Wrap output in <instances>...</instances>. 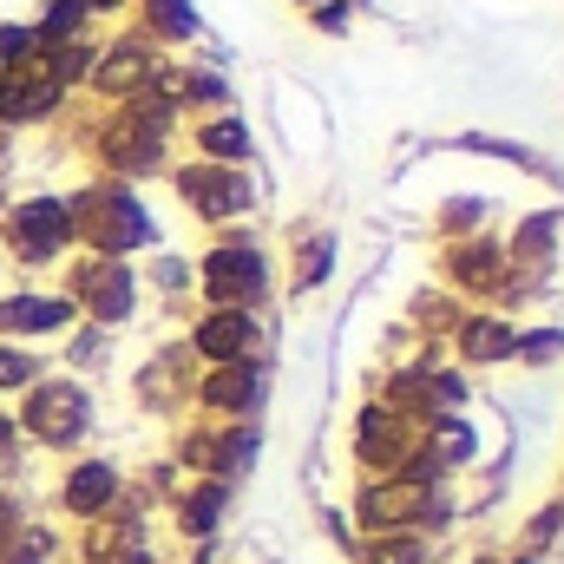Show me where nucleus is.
I'll return each instance as SVG.
<instances>
[{
    "mask_svg": "<svg viewBox=\"0 0 564 564\" xmlns=\"http://www.w3.org/2000/svg\"><path fill=\"white\" fill-rule=\"evenodd\" d=\"M164 79V59H158V46L151 40H119V46H106L99 59H93V86L112 99V106H126V99H139L144 86H158Z\"/></svg>",
    "mask_w": 564,
    "mask_h": 564,
    "instance_id": "obj_10",
    "label": "nucleus"
},
{
    "mask_svg": "<svg viewBox=\"0 0 564 564\" xmlns=\"http://www.w3.org/2000/svg\"><path fill=\"white\" fill-rule=\"evenodd\" d=\"M171 99L177 112L210 119V112H230V79L217 66H171Z\"/></svg>",
    "mask_w": 564,
    "mask_h": 564,
    "instance_id": "obj_15",
    "label": "nucleus"
},
{
    "mask_svg": "<svg viewBox=\"0 0 564 564\" xmlns=\"http://www.w3.org/2000/svg\"><path fill=\"white\" fill-rule=\"evenodd\" d=\"M112 492H119V466H106V459H86V466H73V473H66V506H73L79 519L106 512V506H112Z\"/></svg>",
    "mask_w": 564,
    "mask_h": 564,
    "instance_id": "obj_17",
    "label": "nucleus"
},
{
    "mask_svg": "<svg viewBox=\"0 0 564 564\" xmlns=\"http://www.w3.org/2000/svg\"><path fill=\"white\" fill-rule=\"evenodd\" d=\"M126 0H86V13H119Z\"/></svg>",
    "mask_w": 564,
    "mask_h": 564,
    "instance_id": "obj_30",
    "label": "nucleus"
},
{
    "mask_svg": "<svg viewBox=\"0 0 564 564\" xmlns=\"http://www.w3.org/2000/svg\"><path fill=\"white\" fill-rule=\"evenodd\" d=\"M328 263H335V230H308L295 243V289H315L328 276Z\"/></svg>",
    "mask_w": 564,
    "mask_h": 564,
    "instance_id": "obj_22",
    "label": "nucleus"
},
{
    "mask_svg": "<svg viewBox=\"0 0 564 564\" xmlns=\"http://www.w3.org/2000/svg\"><path fill=\"white\" fill-rule=\"evenodd\" d=\"M20 426L40 440V446H73L86 426H93V394L73 381V375H59V381H33L26 388V408H20Z\"/></svg>",
    "mask_w": 564,
    "mask_h": 564,
    "instance_id": "obj_6",
    "label": "nucleus"
},
{
    "mask_svg": "<svg viewBox=\"0 0 564 564\" xmlns=\"http://www.w3.org/2000/svg\"><path fill=\"white\" fill-rule=\"evenodd\" d=\"M139 13H144V40L151 46H177V40L204 33V20H197L191 0H139Z\"/></svg>",
    "mask_w": 564,
    "mask_h": 564,
    "instance_id": "obj_18",
    "label": "nucleus"
},
{
    "mask_svg": "<svg viewBox=\"0 0 564 564\" xmlns=\"http://www.w3.org/2000/svg\"><path fill=\"white\" fill-rule=\"evenodd\" d=\"M40 355L26 348V341H0V394H13V388H33L40 381Z\"/></svg>",
    "mask_w": 564,
    "mask_h": 564,
    "instance_id": "obj_23",
    "label": "nucleus"
},
{
    "mask_svg": "<svg viewBox=\"0 0 564 564\" xmlns=\"http://www.w3.org/2000/svg\"><path fill=\"white\" fill-rule=\"evenodd\" d=\"M79 308L66 295H40V289H13L0 295V341H20V335H59Z\"/></svg>",
    "mask_w": 564,
    "mask_h": 564,
    "instance_id": "obj_12",
    "label": "nucleus"
},
{
    "mask_svg": "<svg viewBox=\"0 0 564 564\" xmlns=\"http://www.w3.org/2000/svg\"><path fill=\"white\" fill-rule=\"evenodd\" d=\"M263 394H270V368H263V355H250V361H224V368H204V388H197V401H204L210 414H224V421H250V414L263 408Z\"/></svg>",
    "mask_w": 564,
    "mask_h": 564,
    "instance_id": "obj_9",
    "label": "nucleus"
},
{
    "mask_svg": "<svg viewBox=\"0 0 564 564\" xmlns=\"http://www.w3.org/2000/svg\"><path fill=\"white\" fill-rule=\"evenodd\" d=\"M361 564H426V545L421 539H408V532H381L375 552H368Z\"/></svg>",
    "mask_w": 564,
    "mask_h": 564,
    "instance_id": "obj_26",
    "label": "nucleus"
},
{
    "mask_svg": "<svg viewBox=\"0 0 564 564\" xmlns=\"http://www.w3.org/2000/svg\"><path fill=\"white\" fill-rule=\"evenodd\" d=\"M224 506H230V486H224V479H204L197 492H184V499H177V525H184L191 539H204V532H217Z\"/></svg>",
    "mask_w": 564,
    "mask_h": 564,
    "instance_id": "obj_19",
    "label": "nucleus"
},
{
    "mask_svg": "<svg viewBox=\"0 0 564 564\" xmlns=\"http://www.w3.org/2000/svg\"><path fill=\"white\" fill-rule=\"evenodd\" d=\"M191 144H197L204 164H237V171H250V158H257L250 126H243L237 112H210V119H197V126H191Z\"/></svg>",
    "mask_w": 564,
    "mask_h": 564,
    "instance_id": "obj_14",
    "label": "nucleus"
},
{
    "mask_svg": "<svg viewBox=\"0 0 564 564\" xmlns=\"http://www.w3.org/2000/svg\"><path fill=\"white\" fill-rule=\"evenodd\" d=\"M0 243H7V257H13V263H26V270L59 263V257L73 250V217H66V197H53V191L20 197V204L0 217Z\"/></svg>",
    "mask_w": 564,
    "mask_h": 564,
    "instance_id": "obj_4",
    "label": "nucleus"
},
{
    "mask_svg": "<svg viewBox=\"0 0 564 564\" xmlns=\"http://www.w3.org/2000/svg\"><path fill=\"white\" fill-rule=\"evenodd\" d=\"M257 348H263V322H257V308H204L197 328H191V355H204L210 368H224V361H250Z\"/></svg>",
    "mask_w": 564,
    "mask_h": 564,
    "instance_id": "obj_8",
    "label": "nucleus"
},
{
    "mask_svg": "<svg viewBox=\"0 0 564 564\" xmlns=\"http://www.w3.org/2000/svg\"><path fill=\"white\" fill-rule=\"evenodd\" d=\"M93 151H99V164L126 184V177H144V171H164L171 132H164V126H151V119H139L132 106H112V119L99 126Z\"/></svg>",
    "mask_w": 564,
    "mask_h": 564,
    "instance_id": "obj_7",
    "label": "nucleus"
},
{
    "mask_svg": "<svg viewBox=\"0 0 564 564\" xmlns=\"http://www.w3.org/2000/svg\"><path fill=\"white\" fill-rule=\"evenodd\" d=\"M66 302L79 315H93V328H119L139 308V270L119 257H79L66 270Z\"/></svg>",
    "mask_w": 564,
    "mask_h": 564,
    "instance_id": "obj_5",
    "label": "nucleus"
},
{
    "mask_svg": "<svg viewBox=\"0 0 564 564\" xmlns=\"http://www.w3.org/2000/svg\"><path fill=\"white\" fill-rule=\"evenodd\" d=\"M0 158H7V126H0Z\"/></svg>",
    "mask_w": 564,
    "mask_h": 564,
    "instance_id": "obj_31",
    "label": "nucleus"
},
{
    "mask_svg": "<svg viewBox=\"0 0 564 564\" xmlns=\"http://www.w3.org/2000/svg\"><path fill=\"white\" fill-rule=\"evenodd\" d=\"M86 26H93L86 0H46V7H40V20H33L40 46H59V40H86Z\"/></svg>",
    "mask_w": 564,
    "mask_h": 564,
    "instance_id": "obj_20",
    "label": "nucleus"
},
{
    "mask_svg": "<svg viewBox=\"0 0 564 564\" xmlns=\"http://www.w3.org/2000/svg\"><path fill=\"white\" fill-rule=\"evenodd\" d=\"M453 348H459L473 368H492V361H512V355H519V328H512V315H499V308H473V315L453 322Z\"/></svg>",
    "mask_w": 564,
    "mask_h": 564,
    "instance_id": "obj_11",
    "label": "nucleus"
},
{
    "mask_svg": "<svg viewBox=\"0 0 564 564\" xmlns=\"http://www.w3.org/2000/svg\"><path fill=\"white\" fill-rule=\"evenodd\" d=\"M66 217H73V243H86V257H119L132 263V250L158 243V217L144 210V197L119 177H99L86 191L66 197Z\"/></svg>",
    "mask_w": 564,
    "mask_h": 564,
    "instance_id": "obj_1",
    "label": "nucleus"
},
{
    "mask_svg": "<svg viewBox=\"0 0 564 564\" xmlns=\"http://www.w3.org/2000/svg\"><path fill=\"white\" fill-rule=\"evenodd\" d=\"M506 243L499 237H459V243H446V276L453 289H466V295H492L499 282H506Z\"/></svg>",
    "mask_w": 564,
    "mask_h": 564,
    "instance_id": "obj_13",
    "label": "nucleus"
},
{
    "mask_svg": "<svg viewBox=\"0 0 564 564\" xmlns=\"http://www.w3.org/2000/svg\"><path fill=\"white\" fill-rule=\"evenodd\" d=\"M525 564H539V558H525Z\"/></svg>",
    "mask_w": 564,
    "mask_h": 564,
    "instance_id": "obj_33",
    "label": "nucleus"
},
{
    "mask_svg": "<svg viewBox=\"0 0 564 564\" xmlns=\"http://www.w3.org/2000/svg\"><path fill=\"white\" fill-rule=\"evenodd\" d=\"M558 355H564V328H519V355L512 361L539 368V361H558Z\"/></svg>",
    "mask_w": 564,
    "mask_h": 564,
    "instance_id": "obj_27",
    "label": "nucleus"
},
{
    "mask_svg": "<svg viewBox=\"0 0 564 564\" xmlns=\"http://www.w3.org/2000/svg\"><path fill=\"white\" fill-rule=\"evenodd\" d=\"M171 191H177V204H184L197 224H224V230L257 210V184H250V171H237V164H204V158H191V164L171 171Z\"/></svg>",
    "mask_w": 564,
    "mask_h": 564,
    "instance_id": "obj_3",
    "label": "nucleus"
},
{
    "mask_svg": "<svg viewBox=\"0 0 564 564\" xmlns=\"http://www.w3.org/2000/svg\"><path fill=\"white\" fill-rule=\"evenodd\" d=\"M33 59H40V33H33V20H7V26H0V79L26 73Z\"/></svg>",
    "mask_w": 564,
    "mask_h": 564,
    "instance_id": "obj_21",
    "label": "nucleus"
},
{
    "mask_svg": "<svg viewBox=\"0 0 564 564\" xmlns=\"http://www.w3.org/2000/svg\"><path fill=\"white\" fill-rule=\"evenodd\" d=\"M440 237L446 243H459V237H479V224H486V204L479 197H453V204H440Z\"/></svg>",
    "mask_w": 564,
    "mask_h": 564,
    "instance_id": "obj_24",
    "label": "nucleus"
},
{
    "mask_svg": "<svg viewBox=\"0 0 564 564\" xmlns=\"http://www.w3.org/2000/svg\"><path fill=\"white\" fill-rule=\"evenodd\" d=\"M197 289L210 295V308H263L270 302L276 270H270V250L257 243L250 224H230L217 237V250L197 263Z\"/></svg>",
    "mask_w": 564,
    "mask_h": 564,
    "instance_id": "obj_2",
    "label": "nucleus"
},
{
    "mask_svg": "<svg viewBox=\"0 0 564 564\" xmlns=\"http://www.w3.org/2000/svg\"><path fill=\"white\" fill-rule=\"evenodd\" d=\"M295 7H315V0H295Z\"/></svg>",
    "mask_w": 564,
    "mask_h": 564,
    "instance_id": "obj_32",
    "label": "nucleus"
},
{
    "mask_svg": "<svg viewBox=\"0 0 564 564\" xmlns=\"http://www.w3.org/2000/svg\"><path fill=\"white\" fill-rule=\"evenodd\" d=\"M466 151H486V158H506V164H519V171H545V158L539 151H525V144H512V139H486V132H466Z\"/></svg>",
    "mask_w": 564,
    "mask_h": 564,
    "instance_id": "obj_25",
    "label": "nucleus"
},
{
    "mask_svg": "<svg viewBox=\"0 0 564 564\" xmlns=\"http://www.w3.org/2000/svg\"><path fill=\"white\" fill-rule=\"evenodd\" d=\"M151 276H158L164 295H184V289H197V263H184V257H158V270H151Z\"/></svg>",
    "mask_w": 564,
    "mask_h": 564,
    "instance_id": "obj_28",
    "label": "nucleus"
},
{
    "mask_svg": "<svg viewBox=\"0 0 564 564\" xmlns=\"http://www.w3.org/2000/svg\"><path fill=\"white\" fill-rule=\"evenodd\" d=\"M308 26L315 33H348V0H315L308 7Z\"/></svg>",
    "mask_w": 564,
    "mask_h": 564,
    "instance_id": "obj_29",
    "label": "nucleus"
},
{
    "mask_svg": "<svg viewBox=\"0 0 564 564\" xmlns=\"http://www.w3.org/2000/svg\"><path fill=\"white\" fill-rule=\"evenodd\" d=\"M552 250H558V210H532V217L519 224V237L506 243V263L539 276V270L552 263Z\"/></svg>",
    "mask_w": 564,
    "mask_h": 564,
    "instance_id": "obj_16",
    "label": "nucleus"
}]
</instances>
